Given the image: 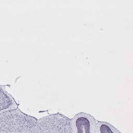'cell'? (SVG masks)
Returning <instances> with one entry per match:
<instances>
[{"label":"cell","mask_w":133,"mask_h":133,"mask_svg":"<svg viewBox=\"0 0 133 133\" xmlns=\"http://www.w3.org/2000/svg\"><path fill=\"white\" fill-rule=\"evenodd\" d=\"M73 133H95L96 120L90 114L81 112L71 120Z\"/></svg>","instance_id":"6da1fadb"},{"label":"cell","mask_w":133,"mask_h":133,"mask_svg":"<svg viewBox=\"0 0 133 133\" xmlns=\"http://www.w3.org/2000/svg\"><path fill=\"white\" fill-rule=\"evenodd\" d=\"M18 104L16 103L12 96L5 90V86H1V113L18 108Z\"/></svg>","instance_id":"7a4b0ae2"},{"label":"cell","mask_w":133,"mask_h":133,"mask_svg":"<svg viewBox=\"0 0 133 133\" xmlns=\"http://www.w3.org/2000/svg\"><path fill=\"white\" fill-rule=\"evenodd\" d=\"M95 133H121L111 124L105 122L96 123Z\"/></svg>","instance_id":"3957f363"}]
</instances>
